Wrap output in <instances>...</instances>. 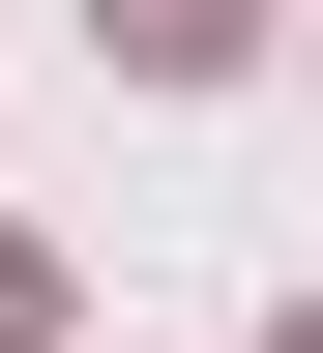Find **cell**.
<instances>
[{
    "label": "cell",
    "mask_w": 323,
    "mask_h": 353,
    "mask_svg": "<svg viewBox=\"0 0 323 353\" xmlns=\"http://www.w3.org/2000/svg\"><path fill=\"white\" fill-rule=\"evenodd\" d=\"M88 30H118L147 88H206V59H264V0H88Z\"/></svg>",
    "instance_id": "6da1fadb"
},
{
    "label": "cell",
    "mask_w": 323,
    "mask_h": 353,
    "mask_svg": "<svg viewBox=\"0 0 323 353\" xmlns=\"http://www.w3.org/2000/svg\"><path fill=\"white\" fill-rule=\"evenodd\" d=\"M30 324H59V265H30V236H0V353H30Z\"/></svg>",
    "instance_id": "7a4b0ae2"
},
{
    "label": "cell",
    "mask_w": 323,
    "mask_h": 353,
    "mask_svg": "<svg viewBox=\"0 0 323 353\" xmlns=\"http://www.w3.org/2000/svg\"><path fill=\"white\" fill-rule=\"evenodd\" d=\"M264 353H323V324H264Z\"/></svg>",
    "instance_id": "3957f363"
}]
</instances>
